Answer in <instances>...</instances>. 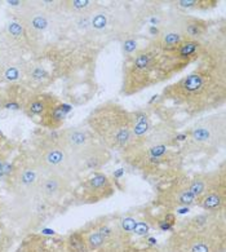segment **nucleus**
<instances>
[{"instance_id": "18", "label": "nucleus", "mask_w": 226, "mask_h": 252, "mask_svg": "<svg viewBox=\"0 0 226 252\" xmlns=\"http://www.w3.org/2000/svg\"><path fill=\"white\" fill-rule=\"evenodd\" d=\"M69 110L70 106L57 102V104L52 107L51 110L43 117V119H44V121H43V125H44L45 127L53 128V129H55V128H59L60 126L64 123V121H65V118L66 115H67V113H69Z\"/></svg>"}, {"instance_id": "9", "label": "nucleus", "mask_w": 226, "mask_h": 252, "mask_svg": "<svg viewBox=\"0 0 226 252\" xmlns=\"http://www.w3.org/2000/svg\"><path fill=\"white\" fill-rule=\"evenodd\" d=\"M114 194L111 180L102 172H93V175L83 184L82 198L87 203H97L107 199Z\"/></svg>"}, {"instance_id": "19", "label": "nucleus", "mask_w": 226, "mask_h": 252, "mask_svg": "<svg viewBox=\"0 0 226 252\" xmlns=\"http://www.w3.org/2000/svg\"><path fill=\"white\" fill-rule=\"evenodd\" d=\"M96 4L97 3L88 1V0H74V1H67L66 8L78 16H88L95 11V8L97 7Z\"/></svg>"}, {"instance_id": "5", "label": "nucleus", "mask_w": 226, "mask_h": 252, "mask_svg": "<svg viewBox=\"0 0 226 252\" xmlns=\"http://www.w3.org/2000/svg\"><path fill=\"white\" fill-rule=\"evenodd\" d=\"M225 141L224 114L204 118L186 133L185 149L194 153H211L219 150Z\"/></svg>"}, {"instance_id": "1", "label": "nucleus", "mask_w": 226, "mask_h": 252, "mask_svg": "<svg viewBox=\"0 0 226 252\" xmlns=\"http://www.w3.org/2000/svg\"><path fill=\"white\" fill-rule=\"evenodd\" d=\"M163 96L195 113L212 109L225 100V71L199 67L165 88Z\"/></svg>"}, {"instance_id": "15", "label": "nucleus", "mask_w": 226, "mask_h": 252, "mask_svg": "<svg viewBox=\"0 0 226 252\" xmlns=\"http://www.w3.org/2000/svg\"><path fill=\"white\" fill-rule=\"evenodd\" d=\"M130 113H132V136H133V144L130 148H133L150 135V132L153 131V123H151V118L145 111L138 110Z\"/></svg>"}, {"instance_id": "6", "label": "nucleus", "mask_w": 226, "mask_h": 252, "mask_svg": "<svg viewBox=\"0 0 226 252\" xmlns=\"http://www.w3.org/2000/svg\"><path fill=\"white\" fill-rule=\"evenodd\" d=\"M35 162L38 163L44 173H55L71 179L76 172H79L78 162L61 145L59 138L41 145Z\"/></svg>"}, {"instance_id": "7", "label": "nucleus", "mask_w": 226, "mask_h": 252, "mask_svg": "<svg viewBox=\"0 0 226 252\" xmlns=\"http://www.w3.org/2000/svg\"><path fill=\"white\" fill-rule=\"evenodd\" d=\"M59 141L61 145L70 153V156L78 162L82 160L91 150L101 145L96 136L93 135L89 128L84 127H70L61 131L59 136Z\"/></svg>"}, {"instance_id": "8", "label": "nucleus", "mask_w": 226, "mask_h": 252, "mask_svg": "<svg viewBox=\"0 0 226 252\" xmlns=\"http://www.w3.org/2000/svg\"><path fill=\"white\" fill-rule=\"evenodd\" d=\"M189 183H190V177L188 176L172 180V183L168 184L159 194V203L169 210L189 207L192 204H195L196 199L189 190Z\"/></svg>"}, {"instance_id": "4", "label": "nucleus", "mask_w": 226, "mask_h": 252, "mask_svg": "<svg viewBox=\"0 0 226 252\" xmlns=\"http://www.w3.org/2000/svg\"><path fill=\"white\" fill-rule=\"evenodd\" d=\"M220 215L200 214L189 221L185 229L169 239L171 252H224L225 229Z\"/></svg>"}, {"instance_id": "16", "label": "nucleus", "mask_w": 226, "mask_h": 252, "mask_svg": "<svg viewBox=\"0 0 226 252\" xmlns=\"http://www.w3.org/2000/svg\"><path fill=\"white\" fill-rule=\"evenodd\" d=\"M57 104V101L52 97H45V96H34L30 98V101L26 105V111L30 117H44L52 107Z\"/></svg>"}, {"instance_id": "13", "label": "nucleus", "mask_w": 226, "mask_h": 252, "mask_svg": "<svg viewBox=\"0 0 226 252\" xmlns=\"http://www.w3.org/2000/svg\"><path fill=\"white\" fill-rule=\"evenodd\" d=\"M21 14H22L25 28L28 29L31 34H41V32H47L52 26L51 13L43 11L40 8L22 5Z\"/></svg>"}, {"instance_id": "10", "label": "nucleus", "mask_w": 226, "mask_h": 252, "mask_svg": "<svg viewBox=\"0 0 226 252\" xmlns=\"http://www.w3.org/2000/svg\"><path fill=\"white\" fill-rule=\"evenodd\" d=\"M71 179L55 173H44L39 184V194L48 202H59L69 193Z\"/></svg>"}, {"instance_id": "3", "label": "nucleus", "mask_w": 226, "mask_h": 252, "mask_svg": "<svg viewBox=\"0 0 226 252\" xmlns=\"http://www.w3.org/2000/svg\"><path fill=\"white\" fill-rule=\"evenodd\" d=\"M88 128L107 150L126 153L133 144L132 113L117 102L97 106L88 117Z\"/></svg>"}, {"instance_id": "21", "label": "nucleus", "mask_w": 226, "mask_h": 252, "mask_svg": "<svg viewBox=\"0 0 226 252\" xmlns=\"http://www.w3.org/2000/svg\"><path fill=\"white\" fill-rule=\"evenodd\" d=\"M1 150H3V140L0 137V157H3L1 156Z\"/></svg>"}, {"instance_id": "14", "label": "nucleus", "mask_w": 226, "mask_h": 252, "mask_svg": "<svg viewBox=\"0 0 226 252\" xmlns=\"http://www.w3.org/2000/svg\"><path fill=\"white\" fill-rule=\"evenodd\" d=\"M111 159V153L105 146L98 145L87 154L84 158L79 162V171H92L99 172V169L106 166Z\"/></svg>"}, {"instance_id": "11", "label": "nucleus", "mask_w": 226, "mask_h": 252, "mask_svg": "<svg viewBox=\"0 0 226 252\" xmlns=\"http://www.w3.org/2000/svg\"><path fill=\"white\" fill-rule=\"evenodd\" d=\"M226 203V187L225 177L217 181L211 189L204 193L202 197L196 200L199 207L204 210V212L215 215H221L225 210Z\"/></svg>"}, {"instance_id": "20", "label": "nucleus", "mask_w": 226, "mask_h": 252, "mask_svg": "<svg viewBox=\"0 0 226 252\" xmlns=\"http://www.w3.org/2000/svg\"><path fill=\"white\" fill-rule=\"evenodd\" d=\"M126 252H161V251H158V250L153 249V247H149V249H145V250H134V249L126 250Z\"/></svg>"}, {"instance_id": "12", "label": "nucleus", "mask_w": 226, "mask_h": 252, "mask_svg": "<svg viewBox=\"0 0 226 252\" xmlns=\"http://www.w3.org/2000/svg\"><path fill=\"white\" fill-rule=\"evenodd\" d=\"M43 176H44V172L39 167L38 163H29L26 166L21 167L16 172V176H14L16 187L25 193L38 191L39 184H40Z\"/></svg>"}, {"instance_id": "17", "label": "nucleus", "mask_w": 226, "mask_h": 252, "mask_svg": "<svg viewBox=\"0 0 226 252\" xmlns=\"http://www.w3.org/2000/svg\"><path fill=\"white\" fill-rule=\"evenodd\" d=\"M182 34L189 40H198L207 32V22L198 18H185L180 25Z\"/></svg>"}, {"instance_id": "2", "label": "nucleus", "mask_w": 226, "mask_h": 252, "mask_svg": "<svg viewBox=\"0 0 226 252\" xmlns=\"http://www.w3.org/2000/svg\"><path fill=\"white\" fill-rule=\"evenodd\" d=\"M185 67L178 63L173 52H163L157 44L149 45L134 55L126 69L123 92L136 94L138 91L171 78Z\"/></svg>"}]
</instances>
